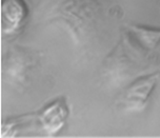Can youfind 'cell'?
<instances>
[{
	"label": "cell",
	"mask_w": 160,
	"mask_h": 138,
	"mask_svg": "<svg viewBox=\"0 0 160 138\" xmlns=\"http://www.w3.org/2000/svg\"><path fill=\"white\" fill-rule=\"evenodd\" d=\"M128 33L142 50L153 51L160 43V28L131 24L128 25Z\"/></svg>",
	"instance_id": "cell-4"
},
{
	"label": "cell",
	"mask_w": 160,
	"mask_h": 138,
	"mask_svg": "<svg viewBox=\"0 0 160 138\" xmlns=\"http://www.w3.org/2000/svg\"><path fill=\"white\" fill-rule=\"evenodd\" d=\"M28 16L25 0H1L0 32L2 37L16 35L24 25Z\"/></svg>",
	"instance_id": "cell-3"
},
{
	"label": "cell",
	"mask_w": 160,
	"mask_h": 138,
	"mask_svg": "<svg viewBox=\"0 0 160 138\" xmlns=\"http://www.w3.org/2000/svg\"><path fill=\"white\" fill-rule=\"evenodd\" d=\"M70 115V108L64 97H58L35 114L37 122L48 136H54L62 130Z\"/></svg>",
	"instance_id": "cell-2"
},
{
	"label": "cell",
	"mask_w": 160,
	"mask_h": 138,
	"mask_svg": "<svg viewBox=\"0 0 160 138\" xmlns=\"http://www.w3.org/2000/svg\"><path fill=\"white\" fill-rule=\"evenodd\" d=\"M159 79V73L141 76L119 94L116 105L120 110L136 112L143 110Z\"/></svg>",
	"instance_id": "cell-1"
}]
</instances>
